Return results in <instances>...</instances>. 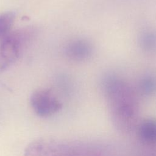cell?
I'll list each match as a JSON object with an SVG mask.
<instances>
[{"label": "cell", "instance_id": "obj_1", "mask_svg": "<svg viewBox=\"0 0 156 156\" xmlns=\"http://www.w3.org/2000/svg\"><path fill=\"white\" fill-rule=\"evenodd\" d=\"M24 156H99L91 146L52 139H40L29 143Z\"/></svg>", "mask_w": 156, "mask_h": 156}, {"label": "cell", "instance_id": "obj_2", "mask_svg": "<svg viewBox=\"0 0 156 156\" xmlns=\"http://www.w3.org/2000/svg\"><path fill=\"white\" fill-rule=\"evenodd\" d=\"M28 35L24 31L10 32L1 40L0 71L10 67L18 58Z\"/></svg>", "mask_w": 156, "mask_h": 156}, {"label": "cell", "instance_id": "obj_3", "mask_svg": "<svg viewBox=\"0 0 156 156\" xmlns=\"http://www.w3.org/2000/svg\"><path fill=\"white\" fill-rule=\"evenodd\" d=\"M30 102L35 113L41 117L50 116L62 108L60 102L48 89H40L33 92Z\"/></svg>", "mask_w": 156, "mask_h": 156}, {"label": "cell", "instance_id": "obj_4", "mask_svg": "<svg viewBox=\"0 0 156 156\" xmlns=\"http://www.w3.org/2000/svg\"><path fill=\"white\" fill-rule=\"evenodd\" d=\"M92 52L91 44L83 39H74L69 42L65 49L66 57L75 62L87 60Z\"/></svg>", "mask_w": 156, "mask_h": 156}, {"label": "cell", "instance_id": "obj_5", "mask_svg": "<svg viewBox=\"0 0 156 156\" xmlns=\"http://www.w3.org/2000/svg\"><path fill=\"white\" fill-rule=\"evenodd\" d=\"M138 133L141 140L147 144L156 143V121L147 120L139 127Z\"/></svg>", "mask_w": 156, "mask_h": 156}, {"label": "cell", "instance_id": "obj_6", "mask_svg": "<svg viewBox=\"0 0 156 156\" xmlns=\"http://www.w3.org/2000/svg\"><path fill=\"white\" fill-rule=\"evenodd\" d=\"M15 13L13 12H6L0 13V40H1L10 33L14 23Z\"/></svg>", "mask_w": 156, "mask_h": 156}]
</instances>
